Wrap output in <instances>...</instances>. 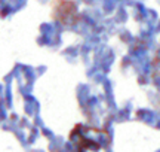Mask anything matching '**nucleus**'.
<instances>
[{
  "label": "nucleus",
  "instance_id": "f257e3e1",
  "mask_svg": "<svg viewBox=\"0 0 160 152\" xmlns=\"http://www.w3.org/2000/svg\"><path fill=\"white\" fill-rule=\"evenodd\" d=\"M53 18L62 24H73L77 19V8L71 0H58L53 5Z\"/></svg>",
  "mask_w": 160,
  "mask_h": 152
}]
</instances>
